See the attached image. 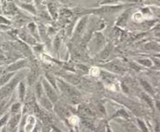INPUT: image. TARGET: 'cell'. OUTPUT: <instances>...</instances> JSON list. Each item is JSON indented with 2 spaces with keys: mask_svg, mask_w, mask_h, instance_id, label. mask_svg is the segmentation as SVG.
Instances as JSON below:
<instances>
[{
  "mask_svg": "<svg viewBox=\"0 0 160 132\" xmlns=\"http://www.w3.org/2000/svg\"><path fill=\"white\" fill-rule=\"evenodd\" d=\"M60 86L62 91L65 93L66 96L69 97L70 101H72L74 104H77L79 102L81 96H80L79 93L75 89H74L72 86H69V85L63 82H60Z\"/></svg>",
  "mask_w": 160,
  "mask_h": 132,
  "instance_id": "cell-1",
  "label": "cell"
},
{
  "mask_svg": "<svg viewBox=\"0 0 160 132\" xmlns=\"http://www.w3.org/2000/svg\"><path fill=\"white\" fill-rule=\"evenodd\" d=\"M20 75L16 76L9 84L5 85L4 87H2V89H0V100H2V99H4L5 97H6L10 94V93L13 91V89H14V87L16 86V84H17L18 81L20 80Z\"/></svg>",
  "mask_w": 160,
  "mask_h": 132,
  "instance_id": "cell-2",
  "label": "cell"
},
{
  "mask_svg": "<svg viewBox=\"0 0 160 132\" xmlns=\"http://www.w3.org/2000/svg\"><path fill=\"white\" fill-rule=\"evenodd\" d=\"M43 84H44V87H45V92H46L47 95H48V97H49V98L50 99L51 101L53 102V103L56 102V100H57V95H56V92L53 90V89L51 87L49 84L47 83L46 81H44Z\"/></svg>",
  "mask_w": 160,
  "mask_h": 132,
  "instance_id": "cell-3",
  "label": "cell"
},
{
  "mask_svg": "<svg viewBox=\"0 0 160 132\" xmlns=\"http://www.w3.org/2000/svg\"><path fill=\"white\" fill-rule=\"evenodd\" d=\"M106 67L108 68L109 70L113 71V72H116V73H121L122 71H124L123 68H121L120 66L117 65V64H113V63H112V64H107Z\"/></svg>",
  "mask_w": 160,
  "mask_h": 132,
  "instance_id": "cell-4",
  "label": "cell"
},
{
  "mask_svg": "<svg viewBox=\"0 0 160 132\" xmlns=\"http://www.w3.org/2000/svg\"><path fill=\"white\" fill-rule=\"evenodd\" d=\"M25 64V61H20L18 62L15 63V64H11L8 68V71H15V70L18 69V68H21L23 65Z\"/></svg>",
  "mask_w": 160,
  "mask_h": 132,
  "instance_id": "cell-5",
  "label": "cell"
},
{
  "mask_svg": "<svg viewBox=\"0 0 160 132\" xmlns=\"http://www.w3.org/2000/svg\"><path fill=\"white\" fill-rule=\"evenodd\" d=\"M87 21V18H83L82 20H81L80 23L77 27V30H76V33L77 34H81L82 32V31L84 30V27H85V24H86Z\"/></svg>",
  "mask_w": 160,
  "mask_h": 132,
  "instance_id": "cell-6",
  "label": "cell"
},
{
  "mask_svg": "<svg viewBox=\"0 0 160 132\" xmlns=\"http://www.w3.org/2000/svg\"><path fill=\"white\" fill-rule=\"evenodd\" d=\"M64 78H66L69 82L73 84H78L80 82V79L78 76H75V75H67L64 76Z\"/></svg>",
  "mask_w": 160,
  "mask_h": 132,
  "instance_id": "cell-7",
  "label": "cell"
},
{
  "mask_svg": "<svg viewBox=\"0 0 160 132\" xmlns=\"http://www.w3.org/2000/svg\"><path fill=\"white\" fill-rule=\"evenodd\" d=\"M111 51H112V45H108L106 46V48H105V50L102 52V54H101V58L103 59H106V58L110 55Z\"/></svg>",
  "mask_w": 160,
  "mask_h": 132,
  "instance_id": "cell-8",
  "label": "cell"
},
{
  "mask_svg": "<svg viewBox=\"0 0 160 132\" xmlns=\"http://www.w3.org/2000/svg\"><path fill=\"white\" fill-rule=\"evenodd\" d=\"M12 75H13V73L5 74V75H3V76L0 79V86L5 85V84L9 80V79H10L11 77H12Z\"/></svg>",
  "mask_w": 160,
  "mask_h": 132,
  "instance_id": "cell-9",
  "label": "cell"
},
{
  "mask_svg": "<svg viewBox=\"0 0 160 132\" xmlns=\"http://www.w3.org/2000/svg\"><path fill=\"white\" fill-rule=\"evenodd\" d=\"M141 84L146 91L148 92L149 93L153 94V89H152V88H151V86H150V84L148 83V82H147L146 81H141Z\"/></svg>",
  "mask_w": 160,
  "mask_h": 132,
  "instance_id": "cell-10",
  "label": "cell"
},
{
  "mask_svg": "<svg viewBox=\"0 0 160 132\" xmlns=\"http://www.w3.org/2000/svg\"><path fill=\"white\" fill-rule=\"evenodd\" d=\"M19 119H20V115L15 116L14 117H13L11 119L10 122H9V125H10L11 128H14V127H16L19 121Z\"/></svg>",
  "mask_w": 160,
  "mask_h": 132,
  "instance_id": "cell-11",
  "label": "cell"
},
{
  "mask_svg": "<svg viewBox=\"0 0 160 132\" xmlns=\"http://www.w3.org/2000/svg\"><path fill=\"white\" fill-rule=\"evenodd\" d=\"M41 104H42L45 107H46L47 109L49 110L52 109V104H50V102L47 100V99L42 98V100H41Z\"/></svg>",
  "mask_w": 160,
  "mask_h": 132,
  "instance_id": "cell-12",
  "label": "cell"
},
{
  "mask_svg": "<svg viewBox=\"0 0 160 132\" xmlns=\"http://www.w3.org/2000/svg\"><path fill=\"white\" fill-rule=\"evenodd\" d=\"M36 93L38 97H41V95H42V87H41L40 83H38L36 86Z\"/></svg>",
  "mask_w": 160,
  "mask_h": 132,
  "instance_id": "cell-13",
  "label": "cell"
},
{
  "mask_svg": "<svg viewBox=\"0 0 160 132\" xmlns=\"http://www.w3.org/2000/svg\"><path fill=\"white\" fill-rule=\"evenodd\" d=\"M19 90H20V99H21V100H23V95H24V90H25V87H24V85H23V83H20V89H19Z\"/></svg>",
  "mask_w": 160,
  "mask_h": 132,
  "instance_id": "cell-14",
  "label": "cell"
},
{
  "mask_svg": "<svg viewBox=\"0 0 160 132\" xmlns=\"http://www.w3.org/2000/svg\"><path fill=\"white\" fill-rule=\"evenodd\" d=\"M139 62H140L141 64H143V65L148 66V67H149V66L151 65V61H150V60H148V59H144V60H140V61H139Z\"/></svg>",
  "mask_w": 160,
  "mask_h": 132,
  "instance_id": "cell-15",
  "label": "cell"
},
{
  "mask_svg": "<svg viewBox=\"0 0 160 132\" xmlns=\"http://www.w3.org/2000/svg\"><path fill=\"white\" fill-rule=\"evenodd\" d=\"M35 79H36V73H35V71H33L32 73L30 75V76H29V83L32 84L35 80Z\"/></svg>",
  "mask_w": 160,
  "mask_h": 132,
  "instance_id": "cell-16",
  "label": "cell"
},
{
  "mask_svg": "<svg viewBox=\"0 0 160 132\" xmlns=\"http://www.w3.org/2000/svg\"><path fill=\"white\" fill-rule=\"evenodd\" d=\"M142 97H143V99H144V100H145L146 102H147V104H148V105H149L150 107H153V105H152V101H151V100L149 98V97H148L147 95L143 94V95H142Z\"/></svg>",
  "mask_w": 160,
  "mask_h": 132,
  "instance_id": "cell-17",
  "label": "cell"
},
{
  "mask_svg": "<svg viewBox=\"0 0 160 132\" xmlns=\"http://www.w3.org/2000/svg\"><path fill=\"white\" fill-rule=\"evenodd\" d=\"M6 104H7V102L6 101H3L0 104V115L2 114V113H3L4 111H5Z\"/></svg>",
  "mask_w": 160,
  "mask_h": 132,
  "instance_id": "cell-18",
  "label": "cell"
},
{
  "mask_svg": "<svg viewBox=\"0 0 160 132\" xmlns=\"http://www.w3.org/2000/svg\"><path fill=\"white\" fill-rule=\"evenodd\" d=\"M138 124H139V125H140V127H141V130H143V132H148V130L145 124H144L143 122L141 121V120H138Z\"/></svg>",
  "mask_w": 160,
  "mask_h": 132,
  "instance_id": "cell-19",
  "label": "cell"
},
{
  "mask_svg": "<svg viewBox=\"0 0 160 132\" xmlns=\"http://www.w3.org/2000/svg\"><path fill=\"white\" fill-rule=\"evenodd\" d=\"M81 111L82 113H84V114H91L92 113H91L90 110L88 109V108H87V107H81Z\"/></svg>",
  "mask_w": 160,
  "mask_h": 132,
  "instance_id": "cell-20",
  "label": "cell"
},
{
  "mask_svg": "<svg viewBox=\"0 0 160 132\" xmlns=\"http://www.w3.org/2000/svg\"><path fill=\"white\" fill-rule=\"evenodd\" d=\"M7 120H8V115H5V116L3 117L2 119H0V127L5 124V122L7 121Z\"/></svg>",
  "mask_w": 160,
  "mask_h": 132,
  "instance_id": "cell-21",
  "label": "cell"
},
{
  "mask_svg": "<svg viewBox=\"0 0 160 132\" xmlns=\"http://www.w3.org/2000/svg\"><path fill=\"white\" fill-rule=\"evenodd\" d=\"M20 104H13V107H12V112H17L18 110L20 109Z\"/></svg>",
  "mask_w": 160,
  "mask_h": 132,
  "instance_id": "cell-22",
  "label": "cell"
},
{
  "mask_svg": "<svg viewBox=\"0 0 160 132\" xmlns=\"http://www.w3.org/2000/svg\"><path fill=\"white\" fill-rule=\"evenodd\" d=\"M46 76H47V78H48V79H49V80L51 82V83H52V85L55 86V87H56V82H55V79H53V77L51 76L50 75H48V74H46Z\"/></svg>",
  "mask_w": 160,
  "mask_h": 132,
  "instance_id": "cell-23",
  "label": "cell"
},
{
  "mask_svg": "<svg viewBox=\"0 0 160 132\" xmlns=\"http://www.w3.org/2000/svg\"><path fill=\"white\" fill-rule=\"evenodd\" d=\"M60 41L59 38H56L54 41V46L56 48V49H58L60 48Z\"/></svg>",
  "mask_w": 160,
  "mask_h": 132,
  "instance_id": "cell-24",
  "label": "cell"
},
{
  "mask_svg": "<svg viewBox=\"0 0 160 132\" xmlns=\"http://www.w3.org/2000/svg\"><path fill=\"white\" fill-rule=\"evenodd\" d=\"M126 20H127L126 15H123V16H122V18H121L120 20H119V22H118V24L121 25L122 23H125V22H126Z\"/></svg>",
  "mask_w": 160,
  "mask_h": 132,
  "instance_id": "cell-25",
  "label": "cell"
},
{
  "mask_svg": "<svg viewBox=\"0 0 160 132\" xmlns=\"http://www.w3.org/2000/svg\"><path fill=\"white\" fill-rule=\"evenodd\" d=\"M23 6L24 8H27V9H29V11H31V12H33V13H34V8L32 7V6H31V5H23Z\"/></svg>",
  "mask_w": 160,
  "mask_h": 132,
  "instance_id": "cell-26",
  "label": "cell"
},
{
  "mask_svg": "<svg viewBox=\"0 0 160 132\" xmlns=\"http://www.w3.org/2000/svg\"><path fill=\"white\" fill-rule=\"evenodd\" d=\"M29 28H31V31H34V25L33 24V23H31L30 25H29Z\"/></svg>",
  "mask_w": 160,
  "mask_h": 132,
  "instance_id": "cell-27",
  "label": "cell"
},
{
  "mask_svg": "<svg viewBox=\"0 0 160 132\" xmlns=\"http://www.w3.org/2000/svg\"><path fill=\"white\" fill-rule=\"evenodd\" d=\"M123 89H125V92H127V88L125 87V86H123Z\"/></svg>",
  "mask_w": 160,
  "mask_h": 132,
  "instance_id": "cell-28",
  "label": "cell"
},
{
  "mask_svg": "<svg viewBox=\"0 0 160 132\" xmlns=\"http://www.w3.org/2000/svg\"><path fill=\"white\" fill-rule=\"evenodd\" d=\"M156 36H157V37H160V32H157L156 33Z\"/></svg>",
  "mask_w": 160,
  "mask_h": 132,
  "instance_id": "cell-29",
  "label": "cell"
},
{
  "mask_svg": "<svg viewBox=\"0 0 160 132\" xmlns=\"http://www.w3.org/2000/svg\"><path fill=\"white\" fill-rule=\"evenodd\" d=\"M2 132H6V130H5V128H4L3 129V130H2Z\"/></svg>",
  "mask_w": 160,
  "mask_h": 132,
  "instance_id": "cell-30",
  "label": "cell"
},
{
  "mask_svg": "<svg viewBox=\"0 0 160 132\" xmlns=\"http://www.w3.org/2000/svg\"><path fill=\"white\" fill-rule=\"evenodd\" d=\"M108 132H111V131H110V129H108Z\"/></svg>",
  "mask_w": 160,
  "mask_h": 132,
  "instance_id": "cell-31",
  "label": "cell"
},
{
  "mask_svg": "<svg viewBox=\"0 0 160 132\" xmlns=\"http://www.w3.org/2000/svg\"><path fill=\"white\" fill-rule=\"evenodd\" d=\"M20 132H23V130H20Z\"/></svg>",
  "mask_w": 160,
  "mask_h": 132,
  "instance_id": "cell-32",
  "label": "cell"
},
{
  "mask_svg": "<svg viewBox=\"0 0 160 132\" xmlns=\"http://www.w3.org/2000/svg\"><path fill=\"white\" fill-rule=\"evenodd\" d=\"M0 74H1V71H0Z\"/></svg>",
  "mask_w": 160,
  "mask_h": 132,
  "instance_id": "cell-33",
  "label": "cell"
}]
</instances>
